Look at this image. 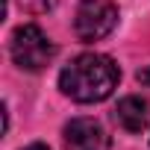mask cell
I'll return each instance as SVG.
<instances>
[{
	"instance_id": "7",
	"label": "cell",
	"mask_w": 150,
	"mask_h": 150,
	"mask_svg": "<svg viewBox=\"0 0 150 150\" xmlns=\"http://www.w3.org/2000/svg\"><path fill=\"white\" fill-rule=\"evenodd\" d=\"M21 150H50V147H47V144H38V141H35V144H27V147H21Z\"/></svg>"
},
{
	"instance_id": "6",
	"label": "cell",
	"mask_w": 150,
	"mask_h": 150,
	"mask_svg": "<svg viewBox=\"0 0 150 150\" xmlns=\"http://www.w3.org/2000/svg\"><path fill=\"white\" fill-rule=\"evenodd\" d=\"M21 9L30 12V15H41V12H50L56 6V0H18Z\"/></svg>"
},
{
	"instance_id": "4",
	"label": "cell",
	"mask_w": 150,
	"mask_h": 150,
	"mask_svg": "<svg viewBox=\"0 0 150 150\" xmlns=\"http://www.w3.org/2000/svg\"><path fill=\"white\" fill-rule=\"evenodd\" d=\"M68 150H109V135L94 118H74L65 124Z\"/></svg>"
},
{
	"instance_id": "5",
	"label": "cell",
	"mask_w": 150,
	"mask_h": 150,
	"mask_svg": "<svg viewBox=\"0 0 150 150\" xmlns=\"http://www.w3.org/2000/svg\"><path fill=\"white\" fill-rule=\"evenodd\" d=\"M115 121L127 129V132H144L150 127V103L138 94H129L124 100H118L115 109Z\"/></svg>"
},
{
	"instance_id": "2",
	"label": "cell",
	"mask_w": 150,
	"mask_h": 150,
	"mask_svg": "<svg viewBox=\"0 0 150 150\" xmlns=\"http://www.w3.org/2000/svg\"><path fill=\"white\" fill-rule=\"evenodd\" d=\"M9 53H12V62L21 68V71H41L50 65V59L56 56V47L53 41L47 38V33L35 24H21L15 33H12V41H9Z\"/></svg>"
},
{
	"instance_id": "3",
	"label": "cell",
	"mask_w": 150,
	"mask_h": 150,
	"mask_svg": "<svg viewBox=\"0 0 150 150\" xmlns=\"http://www.w3.org/2000/svg\"><path fill=\"white\" fill-rule=\"evenodd\" d=\"M118 24V3L115 0H80L74 15V33L80 41H100Z\"/></svg>"
},
{
	"instance_id": "1",
	"label": "cell",
	"mask_w": 150,
	"mask_h": 150,
	"mask_svg": "<svg viewBox=\"0 0 150 150\" xmlns=\"http://www.w3.org/2000/svg\"><path fill=\"white\" fill-rule=\"evenodd\" d=\"M118 80L121 71L115 59H109L106 53H80L62 68L59 88L77 103H100L118 88Z\"/></svg>"
}]
</instances>
